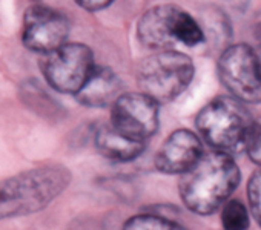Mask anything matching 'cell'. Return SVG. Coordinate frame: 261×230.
<instances>
[{"mask_svg":"<svg viewBox=\"0 0 261 230\" xmlns=\"http://www.w3.org/2000/svg\"><path fill=\"white\" fill-rule=\"evenodd\" d=\"M241 181V170L230 154L212 151L180 178V196L197 215H212L232 196Z\"/></svg>","mask_w":261,"mask_h":230,"instance_id":"cell-1","label":"cell"},{"mask_svg":"<svg viewBox=\"0 0 261 230\" xmlns=\"http://www.w3.org/2000/svg\"><path fill=\"white\" fill-rule=\"evenodd\" d=\"M72 174L62 164H45L0 181V219L33 215L62 195Z\"/></svg>","mask_w":261,"mask_h":230,"instance_id":"cell-2","label":"cell"},{"mask_svg":"<svg viewBox=\"0 0 261 230\" xmlns=\"http://www.w3.org/2000/svg\"><path fill=\"white\" fill-rule=\"evenodd\" d=\"M252 123L253 117L246 104L232 95H220L211 100L195 120L203 140L214 151L226 154L244 149Z\"/></svg>","mask_w":261,"mask_h":230,"instance_id":"cell-3","label":"cell"},{"mask_svg":"<svg viewBox=\"0 0 261 230\" xmlns=\"http://www.w3.org/2000/svg\"><path fill=\"white\" fill-rule=\"evenodd\" d=\"M194 74L195 66L189 55L175 49L155 51L140 62L137 81L140 92L165 103L180 97L192 83Z\"/></svg>","mask_w":261,"mask_h":230,"instance_id":"cell-4","label":"cell"},{"mask_svg":"<svg viewBox=\"0 0 261 230\" xmlns=\"http://www.w3.org/2000/svg\"><path fill=\"white\" fill-rule=\"evenodd\" d=\"M217 72L233 98L244 104L261 103V57L250 45L226 46L220 54Z\"/></svg>","mask_w":261,"mask_h":230,"instance_id":"cell-5","label":"cell"},{"mask_svg":"<svg viewBox=\"0 0 261 230\" xmlns=\"http://www.w3.org/2000/svg\"><path fill=\"white\" fill-rule=\"evenodd\" d=\"M94 54L83 43H65L60 48L43 54L40 69L48 84L62 94H77L94 68Z\"/></svg>","mask_w":261,"mask_h":230,"instance_id":"cell-6","label":"cell"},{"mask_svg":"<svg viewBox=\"0 0 261 230\" xmlns=\"http://www.w3.org/2000/svg\"><path fill=\"white\" fill-rule=\"evenodd\" d=\"M111 125L121 134L146 141L159 128V103L143 92L121 94L112 104Z\"/></svg>","mask_w":261,"mask_h":230,"instance_id":"cell-7","label":"cell"},{"mask_svg":"<svg viewBox=\"0 0 261 230\" xmlns=\"http://www.w3.org/2000/svg\"><path fill=\"white\" fill-rule=\"evenodd\" d=\"M68 36L69 20L60 11L42 4H36L27 10L22 40L30 51L48 54L65 45Z\"/></svg>","mask_w":261,"mask_h":230,"instance_id":"cell-8","label":"cell"},{"mask_svg":"<svg viewBox=\"0 0 261 230\" xmlns=\"http://www.w3.org/2000/svg\"><path fill=\"white\" fill-rule=\"evenodd\" d=\"M183 10L177 5H157L142 14L137 23V37L152 51L174 49L178 42V25Z\"/></svg>","mask_w":261,"mask_h":230,"instance_id":"cell-9","label":"cell"},{"mask_svg":"<svg viewBox=\"0 0 261 230\" xmlns=\"http://www.w3.org/2000/svg\"><path fill=\"white\" fill-rule=\"evenodd\" d=\"M203 154L200 137L189 129H178L163 141L155 155V167L163 174L181 175L188 172Z\"/></svg>","mask_w":261,"mask_h":230,"instance_id":"cell-10","label":"cell"},{"mask_svg":"<svg viewBox=\"0 0 261 230\" xmlns=\"http://www.w3.org/2000/svg\"><path fill=\"white\" fill-rule=\"evenodd\" d=\"M121 95V81L108 66H95L83 88L75 94L80 104L88 107H106Z\"/></svg>","mask_w":261,"mask_h":230,"instance_id":"cell-11","label":"cell"},{"mask_svg":"<svg viewBox=\"0 0 261 230\" xmlns=\"http://www.w3.org/2000/svg\"><path fill=\"white\" fill-rule=\"evenodd\" d=\"M94 143L103 157L114 161H133L140 157L146 148V141H140L121 134L111 125V122L97 129Z\"/></svg>","mask_w":261,"mask_h":230,"instance_id":"cell-12","label":"cell"},{"mask_svg":"<svg viewBox=\"0 0 261 230\" xmlns=\"http://www.w3.org/2000/svg\"><path fill=\"white\" fill-rule=\"evenodd\" d=\"M224 230H247L250 225V210L238 198H229L221 206L220 213Z\"/></svg>","mask_w":261,"mask_h":230,"instance_id":"cell-13","label":"cell"},{"mask_svg":"<svg viewBox=\"0 0 261 230\" xmlns=\"http://www.w3.org/2000/svg\"><path fill=\"white\" fill-rule=\"evenodd\" d=\"M123 230H175V224L160 215L154 213H140L129 218Z\"/></svg>","mask_w":261,"mask_h":230,"instance_id":"cell-14","label":"cell"},{"mask_svg":"<svg viewBox=\"0 0 261 230\" xmlns=\"http://www.w3.org/2000/svg\"><path fill=\"white\" fill-rule=\"evenodd\" d=\"M249 210L255 221L261 225V166H258L247 181Z\"/></svg>","mask_w":261,"mask_h":230,"instance_id":"cell-15","label":"cell"},{"mask_svg":"<svg viewBox=\"0 0 261 230\" xmlns=\"http://www.w3.org/2000/svg\"><path fill=\"white\" fill-rule=\"evenodd\" d=\"M244 151L250 161L261 166V117L253 119V123L246 138Z\"/></svg>","mask_w":261,"mask_h":230,"instance_id":"cell-16","label":"cell"},{"mask_svg":"<svg viewBox=\"0 0 261 230\" xmlns=\"http://www.w3.org/2000/svg\"><path fill=\"white\" fill-rule=\"evenodd\" d=\"M74 2L86 11H101L112 5L114 0H74Z\"/></svg>","mask_w":261,"mask_h":230,"instance_id":"cell-17","label":"cell"},{"mask_svg":"<svg viewBox=\"0 0 261 230\" xmlns=\"http://www.w3.org/2000/svg\"><path fill=\"white\" fill-rule=\"evenodd\" d=\"M250 31H252V39L255 40V43L258 46H261V11L255 14V17L252 20Z\"/></svg>","mask_w":261,"mask_h":230,"instance_id":"cell-18","label":"cell"}]
</instances>
